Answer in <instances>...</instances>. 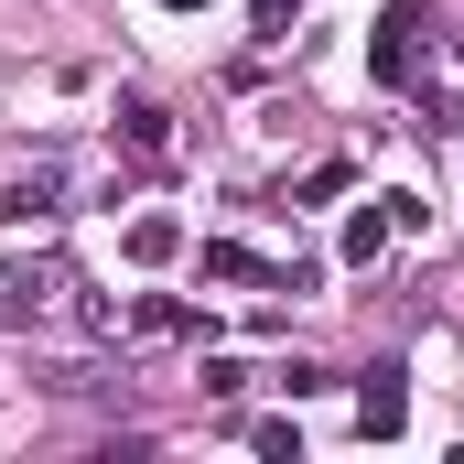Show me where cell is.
I'll return each instance as SVG.
<instances>
[{
    "label": "cell",
    "instance_id": "obj_1",
    "mask_svg": "<svg viewBox=\"0 0 464 464\" xmlns=\"http://www.w3.org/2000/svg\"><path fill=\"white\" fill-rule=\"evenodd\" d=\"M421 33H432V0H389V11L367 22V65H378V87H411V76H421Z\"/></svg>",
    "mask_w": 464,
    "mask_h": 464
},
{
    "label": "cell",
    "instance_id": "obj_2",
    "mask_svg": "<svg viewBox=\"0 0 464 464\" xmlns=\"http://www.w3.org/2000/svg\"><path fill=\"white\" fill-rule=\"evenodd\" d=\"M356 432H367V443H400V432H411V389H400L389 367L356 389Z\"/></svg>",
    "mask_w": 464,
    "mask_h": 464
},
{
    "label": "cell",
    "instance_id": "obj_3",
    "mask_svg": "<svg viewBox=\"0 0 464 464\" xmlns=\"http://www.w3.org/2000/svg\"><path fill=\"white\" fill-rule=\"evenodd\" d=\"M54 195H65L54 173H11V184H0V227H44V217H54Z\"/></svg>",
    "mask_w": 464,
    "mask_h": 464
},
{
    "label": "cell",
    "instance_id": "obj_4",
    "mask_svg": "<svg viewBox=\"0 0 464 464\" xmlns=\"http://www.w3.org/2000/svg\"><path fill=\"white\" fill-rule=\"evenodd\" d=\"M195 270H206V281H281V270H270L259 248H237V237H206V248H195Z\"/></svg>",
    "mask_w": 464,
    "mask_h": 464
},
{
    "label": "cell",
    "instance_id": "obj_5",
    "mask_svg": "<svg viewBox=\"0 0 464 464\" xmlns=\"http://www.w3.org/2000/svg\"><path fill=\"white\" fill-rule=\"evenodd\" d=\"M389 237H400V217H389V195H378V206H356V217H346V270H367V259H378Z\"/></svg>",
    "mask_w": 464,
    "mask_h": 464
},
{
    "label": "cell",
    "instance_id": "obj_6",
    "mask_svg": "<svg viewBox=\"0 0 464 464\" xmlns=\"http://www.w3.org/2000/svg\"><path fill=\"white\" fill-rule=\"evenodd\" d=\"M119 140H130V151H162V140H173V130H162V98H119Z\"/></svg>",
    "mask_w": 464,
    "mask_h": 464
},
{
    "label": "cell",
    "instance_id": "obj_7",
    "mask_svg": "<svg viewBox=\"0 0 464 464\" xmlns=\"http://www.w3.org/2000/svg\"><path fill=\"white\" fill-rule=\"evenodd\" d=\"M173 248H184V227H173V217H130V259H140V270H162Z\"/></svg>",
    "mask_w": 464,
    "mask_h": 464
},
{
    "label": "cell",
    "instance_id": "obj_8",
    "mask_svg": "<svg viewBox=\"0 0 464 464\" xmlns=\"http://www.w3.org/2000/svg\"><path fill=\"white\" fill-rule=\"evenodd\" d=\"M130 335H195V314H184V303H162V292H151V303H130Z\"/></svg>",
    "mask_w": 464,
    "mask_h": 464
},
{
    "label": "cell",
    "instance_id": "obj_9",
    "mask_svg": "<svg viewBox=\"0 0 464 464\" xmlns=\"http://www.w3.org/2000/svg\"><path fill=\"white\" fill-rule=\"evenodd\" d=\"M292 11H303V0H248V22H259V44H281V33H292Z\"/></svg>",
    "mask_w": 464,
    "mask_h": 464
},
{
    "label": "cell",
    "instance_id": "obj_10",
    "mask_svg": "<svg viewBox=\"0 0 464 464\" xmlns=\"http://www.w3.org/2000/svg\"><path fill=\"white\" fill-rule=\"evenodd\" d=\"M162 11H206V0H162Z\"/></svg>",
    "mask_w": 464,
    "mask_h": 464
}]
</instances>
